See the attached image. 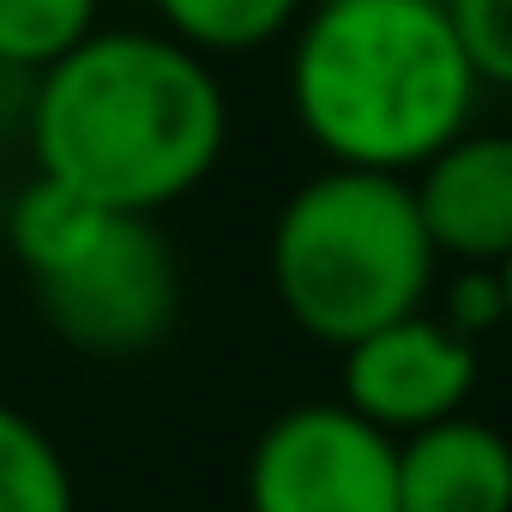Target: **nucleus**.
<instances>
[{
    "label": "nucleus",
    "mask_w": 512,
    "mask_h": 512,
    "mask_svg": "<svg viewBox=\"0 0 512 512\" xmlns=\"http://www.w3.org/2000/svg\"><path fill=\"white\" fill-rule=\"evenodd\" d=\"M25 133L37 175L103 211L157 217L217 169L229 103L187 43L163 31H91L37 73Z\"/></svg>",
    "instance_id": "nucleus-1"
},
{
    "label": "nucleus",
    "mask_w": 512,
    "mask_h": 512,
    "mask_svg": "<svg viewBox=\"0 0 512 512\" xmlns=\"http://www.w3.org/2000/svg\"><path fill=\"white\" fill-rule=\"evenodd\" d=\"M476 91L440 0H332L290 49V109L338 169L416 175L470 127Z\"/></svg>",
    "instance_id": "nucleus-2"
},
{
    "label": "nucleus",
    "mask_w": 512,
    "mask_h": 512,
    "mask_svg": "<svg viewBox=\"0 0 512 512\" xmlns=\"http://www.w3.org/2000/svg\"><path fill=\"white\" fill-rule=\"evenodd\" d=\"M266 272L296 332L350 350L356 338L434 302L440 253L422 229L410 175L332 163L278 205Z\"/></svg>",
    "instance_id": "nucleus-3"
},
{
    "label": "nucleus",
    "mask_w": 512,
    "mask_h": 512,
    "mask_svg": "<svg viewBox=\"0 0 512 512\" xmlns=\"http://www.w3.org/2000/svg\"><path fill=\"white\" fill-rule=\"evenodd\" d=\"M49 326L91 356H139L151 350L181 308L175 253L157 235L151 217L109 211L97 235L73 253L67 266L31 278Z\"/></svg>",
    "instance_id": "nucleus-4"
},
{
    "label": "nucleus",
    "mask_w": 512,
    "mask_h": 512,
    "mask_svg": "<svg viewBox=\"0 0 512 512\" xmlns=\"http://www.w3.org/2000/svg\"><path fill=\"white\" fill-rule=\"evenodd\" d=\"M247 512H398V440L350 404H290L247 452Z\"/></svg>",
    "instance_id": "nucleus-5"
},
{
    "label": "nucleus",
    "mask_w": 512,
    "mask_h": 512,
    "mask_svg": "<svg viewBox=\"0 0 512 512\" xmlns=\"http://www.w3.org/2000/svg\"><path fill=\"white\" fill-rule=\"evenodd\" d=\"M344 356V398L362 422L404 440L416 428H434L458 416L476 392V344L458 338L434 308L404 314L368 338H356Z\"/></svg>",
    "instance_id": "nucleus-6"
},
{
    "label": "nucleus",
    "mask_w": 512,
    "mask_h": 512,
    "mask_svg": "<svg viewBox=\"0 0 512 512\" xmlns=\"http://www.w3.org/2000/svg\"><path fill=\"white\" fill-rule=\"evenodd\" d=\"M422 229L458 272H500L512 260V133H458L410 175Z\"/></svg>",
    "instance_id": "nucleus-7"
},
{
    "label": "nucleus",
    "mask_w": 512,
    "mask_h": 512,
    "mask_svg": "<svg viewBox=\"0 0 512 512\" xmlns=\"http://www.w3.org/2000/svg\"><path fill=\"white\" fill-rule=\"evenodd\" d=\"M398 512H512V440L464 410L404 434Z\"/></svg>",
    "instance_id": "nucleus-8"
},
{
    "label": "nucleus",
    "mask_w": 512,
    "mask_h": 512,
    "mask_svg": "<svg viewBox=\"0 0 512 512\" xmlns=\"http://www.w3.org/2000/svg\"><path fill=\"white\" fill-rule=\"evenodd\" d=\"M109 211L49 175H37L19 199H13V217H7V241H13V260L25 266V278H43L55 266H67L73 253L97 235Z\"/></svg>",
    "instance_id": "nucleus-9"
},
{
    "label": "nucleus",
    "mask_w": 512,
    "mask_h": 512,
    "mask_svg": "<svg viewBox=\"0 0 512 512\" xmlns=\"http://www.w3.org/2000/svg\"><path fill=\"white\" fill-rule=\"evenodd\" d=\"M163 37L187 43L193 55H247V49H266L278 43L302 0H151Z\"/></svg>",
    "instance_id": "nucleus-10"
},
{
    "label": "nucleus",
    "mask_w": 512,
    "mask_h": 512,
    "mask_svg": "<svg viewBox=\"0 0 512 512\" xmlns=\"http://www.w3.org/2000/svg\"><path fill=\"white\" fill-rule=\"evenodd\" d=\"M0 512H79L61 446L13 404H0Z\"/></svg>",
    "instance_id": "nucleus-11"
},
{
    "label": "nucleus",
    "mask_w": 512,
    "mask_h": 512,
    "mask_svg": "<svg viewBox=\"0 0 512 512\" xmlns=\"http://www.w3.org/2000/svg\"><path fill=\"white\" fill-rule=\"evenodd\" d=\"M97 31V0H0V67L43 73Z\"/></svg>",
    "instance_id": "nucleus-12"
},
{
    "label": "nucleus",
    "mask_w": 512,
    "mask_h": 512,
    "mask_svg": "<svg viewBox=\"0 0 512 512\" xmlns=\"http://www.w3.org/2000/svg\"><path fill=\"white\" fill-rule=\"evenodd\" d=\"M482 85L512 91V0H440Z\"/></svg>",
    "instance_id": "nucleus-13"
},
{
    "label": "nucleus",
    "mask_w": 512,
    "mask_h": 512,
    "mask_svg": "<svg viewBox=\"0 0 512 512\" xmlns=\"http://www.w3.org/2000/svg\"><path fill=\"white\" fill-rule=\"evenodd\" d=\"M458 338H482L500 326V272H452L440 284V308H434Z\"/></svg>",
    "instance_id": "nucleus-14"
},
{
    "label": "nucleus",
    "mask_w": 512,
    "mask_h": 512,
    "mask_svg": "<svg viewBox=\"0 0 512 512\" xmlns=\"http://www.w3.org/2000/svg\"><path fill=\"white\" fill-rule=\"evenodd\" d=\"M500 326L512 332V260L500 266Z\"/></svg>",
    "instance_id": "nucleus-15"
},
{
    "label": "nucleus",
    "mask_w": 512,
    "mask_h": 512,
    "mask_svg": "<svg viewBox=\"0 0 512 512\" xmlns=\"http://www.w3.org/2000/svg\"><path fill=\"white\" fill-rule=\"evenodd\" d=\"M320 7H332V0H320Z\"/></svg>",
    "instance_id": "nucleus-16"
}]
</instances>
